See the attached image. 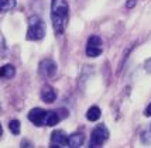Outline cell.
<instances>
[{"instance_id":"obj_14","label":"cell","mask_w":151,"mask_h":148,"mask_svg":"<svg viewBox=\"0 0 151 148\" xmlns=\"http://www.w3.org/2000/svg\"><path fill=\"white\" fill-rule=\"evenodd\" d=\"M20 127H21V124H20L19 120H10V121H9V129H10V131H12L14 135L20 134Z\"/></svg>"},{"instance_id":"obj_3","label":"cell","mask_w":151,"mask_h":148,"mask_svg":"<svg viewBox=\"0 0 151 148\" xmlns=\"http://www.w3.org/2000/svg\"><path fill=\"white\" fill-rule=\"evenodd\" d=\"M109 138V130L106 129L105 124H99L93 129L92 134H91V140H89V147L96 148L102 147L103 142Z\"/></svg>"},{"instance_id":"obj_6","label":"cell","mask_w":151,"mask_h":148,"mask_svg":"<svg viewBox=\"0 0 151 148\" xmlns=\"http://www.w3.org/2000/svg\"><path fill=\"white\" fill-rule=\"evenodd\" d=\"M47 111L48 110H44V109H40V107H35V109L30 110L28 113V120L33 123L34 126H45V116H47Z\"/></svg>"},{"instance_id":"obj_5","label":"cell","mask_w":151,"mask_h":148,"mask_svg":"<svg viewBox=\"0 0 151 148\" xmlns=\"http://www.w3.org/2000/svg\"><path fill=\"white\" fill-rule=\"evenodd\" d=\"M38 72L45 78H54L57 73V64L50 58L42 59L38 65Z\"/></svg>"},{"instance_id":"obj_15","label":"cell","mask_w":151,"mask_h":148,"mask_svg":"<svg viewBox=\"0 0 151 148\" xmlns=\"http://www.w3.org/2000/svg\"><path fill=\"white\" fill-rule=\"evenodd\" d=\"M144 69L148 72V73H151V58H148L144 62Z\"/></svg>"},{"instance_id":"obj_12","label":"cell","mask_w":151,"mask_h":148,"mask_svg":"<svg viewBox=\"0 0 151 148\" xmlns=\"http://www.w3.org/2000/svg\"><path fill=\"white\" fill-rule=\"evenodd\" d=\"M140 140L144 144H151V124H148L141 133H140Z\"/></svg>"},{"instance_id":"obj_17","label":"cell","mask_w":151,"mask_h":148,"mask_svg":"<svg viewBox=\"0 0 151 148\" xmlns=\"http://www.w3.org/2000/svg\"><path fill=\"white\" fill-rule=\"evenodd\" d=\"M144 114L147 117H150L151 116V103L148 104V106H147V109H145V111H144Z\"/></svg>"},{"instance_id":"obj_18","label":"cell","mask_w":151,"mask_h":148,"mask_svg":"<svg viewBox=\"0 0 151 148\" xmlns=\"http://www.w3.org/2000/svg\"><path fill=\"white\" fill-rule=\"evenodd\" d=\"M1 134H3V127H1V124H0V137H1Z\"/></svg>"},{"instance_id":"obj_9","label":"cell","mask_w":151,"mask_h":148,"mask_svg":"<svg viewBox=\"0 0 151 148\" xmlns=\"http://www.w3.org/2000/svg\"><path fill=\"white\" fill-rule=\"evenodd\" d=\"M83 141H85L83 134H81V133H75V134H72V135H69V137H68V147L79 148V147H82Z\"/></svg>"},{"instance_id":"obj_10","label":"cell","mask_w":151,"mask_h":148,"mask_svg":"<svg viewBox=\"0 0 151 148\" xmlns=\"http://www.w3.org/2000/svg\"><path fill=\"white\" fill-rule=\"evenodd\" d=\"M16 75V69H14L13 65L7 64V65H3L0 68V79H10Z\"/></svg>"},{"instance_id":"obj_1","label":"cell","mask_w":151,"mask_h":148,"mask_svg":"<svg viewBox=\"0 0 151 148\" xmlns=\"http://www.w3.org/2000/svg\"><path fill=\"white\" fill-rule=\"evenodd\" d=\"M69 7L65 0H52L51 3V21L55 34H62L68 24Z\"/></svg>"},{"instance_id":"obj_2","label":"cell","mask_w":151,"mask_h":148,"mask_svg":"<svg viewBox=\"0 0 151 148\" xmlns=\"http://www.w3.org/2000/svg\"><path fill=\"white\" fill-rule=\"evenodd\" d=\"M45 35V24L41 17L31 16L28 19V28H27V40L30 41H40Z\"/></svg>"},{"instance_id":"obj_4","label":"cell","mask_w":151,"mask_h":148,"mask_svg":"<svg viewBox=\"0 0 151 148\" xmlns=\"http://www.w3.org/2000/svg\"><path fill=\"white\" fill-rule=\"evenodd\" d=\"M102 51H103V42H102L100 37L98 35L89 37L88 44H86V55L89 58H96L102 54Z\"/></svg>"},{"instance_id":"obj_13","label":"cell","mask_w":151,"mask_h":148,"mask_svg":"<svg viewBox=\"0 0 151 148\" xmlns=\"http://www.w3.org/2000/svg\"><path fill=\"white\" fill-rule=\"evenodd\" d=\"M16 6V0H0V11L12 10Z\"/></svg>"},{"instance_id":"obj_7","label":"cell","mask_w":151,"mask_h":148,"mask_svg":"<svg viewBox=\"0 0 151 148\" xmlns=\"http://www.w3.org/2000/svg\"><path fill=\"white\" fill-rule=\"evenodd\" d=\"M51 147H68V135L61 130L54 131L51 135Z\"/></svg>"},{"instance_id":"obj_8","label":"cell","mask_w":151,"mask_h":148,"mask_svg":"<svg viewBox=\"0 0 151 148\" xmlns=\"http://www.w3.org/2000/svg\"><path fill=\"white\" fill-rule=\"evenodd\" d=\"M40 96L42 99V102H45V103H52L54 100L57 99V93H55V90H54L51 86L45 85V86H42Z\"/></svg>"},{"instance_id":"obj_16","label":"cell","mask_w":151,"mask_h":148,"mask_svg":"<svg viewBox=\"0 0 151 148\" xmlns=\"http://www.w3.org/2000/svg\"><path fill=\"white\" fill-rule=\"evenodd\" d=\"M136 1H137V0H127V3H126V7H129V9H132V7H134V4H136Z\"/></svg>"},{"instance_id":"obj_11","label":"cell","mask_w":151,"mask_h":148,"mask_svg":"<svg viewBox=\"0 0 151 148\" xmlns=\"http://www.w3.org/2000/svg\"><path fill=\"white\" fill-rule=\"evenodd\" d=\"M100 114H102V111H100V109L98 106H92L91 109L86 111V119L89 121H98L100 119Z\"/></svg>"}]
</instances>
